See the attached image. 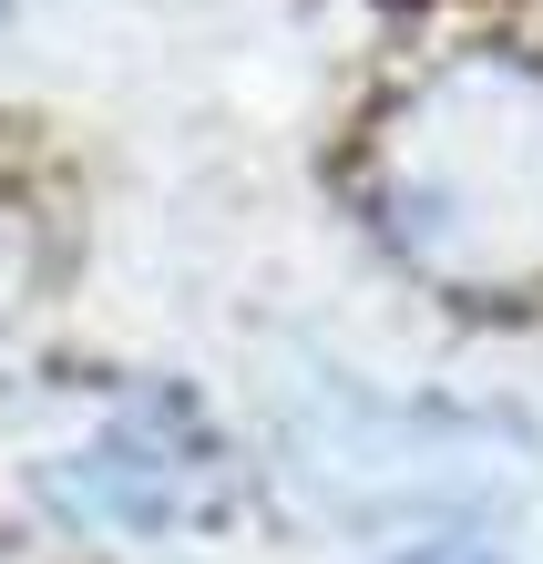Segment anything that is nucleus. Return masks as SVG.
<instances>
[{"mask_svg":"<svg viewBox=\"0 0 543 564\" xmlns=\"http://www.w3.org/2000/svg\"><path fill=\"white\" fill-rule=\"evenodd\" d=\"M380 237L431 288L523 297L543 288V73L471 52L380 123L369 154Z\"/></svg>","mask_w":543,"mask_h":564,"instance_id":"obj_1","label":"nucleus"},{"mask_svg":"<svg viewBox=\"0 0 543 564\" xmlns=\"http://www.w3.org/2000/svg\"><path fill=\"white\" fill-rule=\"evenodd\" d=\"M206 482H216V452L185 411H123L83 452V473H62V503L104 523H175L185 503H206Z\"/></svg>","mask_w":543,"mask_h":564,"instance_id":"obj_2","label":"nucleus"}]
</instances>
